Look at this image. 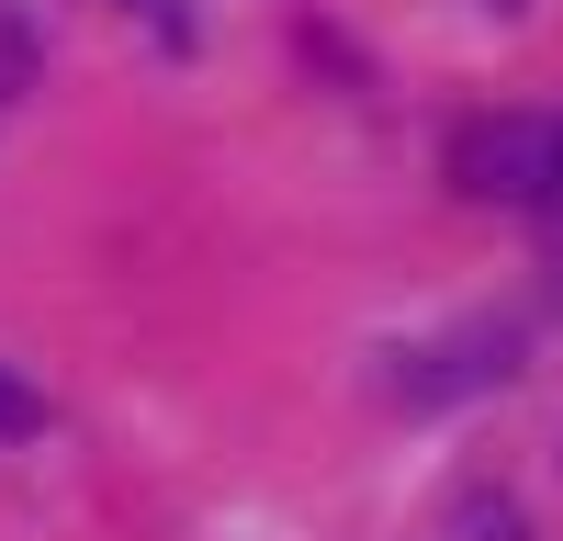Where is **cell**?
Returning a JSON list of instances; mask_svg holds the SVG:
<instances>
[{"instance_id":"52a82bcc","label":"cell","mask_w":563,"mask_h":541,"mask_svg":"<svg viewBox=\"0 0 563 541\" xmlns=\"http://www.w3.org/2000/svg\"><path fill=\"white\" fill-rule=\"evenodd\" d=\"M124 12H158V23H169V0H124Z\"/></svg>"},{"instance_id":"5b68a950","label":"cell","mask_w":563,"mask_h":541,"mask_svg":"<svg viewBox=\"0 0 563 541\" xmlns=\"http://www.w3.org/2000/svg\"><path fill=\"white\" fill-rule=\"evenodd\" d=\"M530 214H541V238L563 249V158H552V180H541V203H530Z\"/></svg>"},{"instance_id":"6da1fadb","label":"cell","mask_w":563,"mask_h":541,"mask_svg":"<svg viewBox=\"0 0 563 541\" xmlns=\"http://www.w3.org/2000/svg\"><path fill=\"white\" fill-rule=\"evenodd\" d=\"M519 361H530V316H462V328H440V339L395 350L384 395L406 406V418H440V406H462V395L519 384Z\"/></svg>"},{"instance_id":"ba28073f","label":"cell","mask_w":563,"mask_h":541,"mask_svg":"<svg viewBox=\"0 0 563 541\" xmlns=\"http://www.w3.org/2000/svg\"><path fill=\"white\" fill-rule=\"evenodd\" d=\"M496 12H519V0H496Z\"/></svg>"},{"instance_id":"3957f363","label":"cell","mask_w":563,"mask_h":541,"mask_svg":"<svg viewBox=\"0 0 563 541\" xmlns=\"http://www.w3.org/2000/svg\"><path fill=\"white\" fill-rule=\"evenodd\" d=\"M34 68H45V34H34V12L23 0H0V113L34 90Z\"/></svg>"},{"instance_id":"277c9868","label":"cell","mask_w":563,"mask_h":541,"mask_svg":"<svg viewBox=\"0 0 563 541\" xmlns=\"http://www.w3.org/2000/svg\"><path fill=\"white\" fill-rule=\"evenodd\" d=\"M34 429H45V395L12 373V361H0V440H34Z\"/></svg>"},{"instance_id":"8992f818","label":"cell","mask_w":563,"mask_h":541,"mask_svg":"<svg viewBox=\"0 0 563 541\" xmlns=\"http://www.w3.org/2000/svg\"><path fill=\"white\" fill-rule=\"evenodd\" d=\"M451 541H541V530H530V519H507V508H496V519H474V530H451Z\"/></svg>"},{"instance_id":"7a4b0ae2","label":"cell","mask_w":563,"mask_h":541,"mask_svg":"<svg viewBox=\"0 0 563 541\" xmlns=\"http://www.w3.org/2000/svg\"><path fill=\"white\" fill-rule=\"evenodd\" d=\"M552 158H563V113H474L451 135V192L496 203V214H530Z\"/></svg>"}]
</instances>
